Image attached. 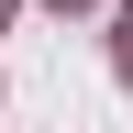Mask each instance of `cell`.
<instances>
[{"label": "cell", "mask_w": 133, "mask_h": 133, "mask_svg": "<svg viewBox=\"0 0 133 133\" xmlns=\"http://www.w3.org/2000/svg\"><path fill=\"white\" fill-rule=\"evenodd\" d=\"M0 22H11V0H0Z\"/></svg>", "instance_id": "obj_1"}, {"label": "cell", "mask_w": 133, "mask_h": 133, "mask_svg": "<svg viewBox=\"0 0 133 133\" xmlns=\"http://www.w3.org/2000/svg\"><path fill=\"white\" fill-rule=\"evenodd\" d=\"M56 11H78V0H56Z\"/></svg>", "instance_id": "obj_2"}, {"label": "cell", "mask_w": 133, "mask_h": 133, "mask_svg": "<svg viewBox=\"0 0 133 133\" xmlns=\"http://www.w3.org/2000/svg\"><path fill=\"white\" fill-rule=\"evenodd\" d=\"M122 11H133V0H122Z\"/></svg>", "instance_id": "obj_3"}]
</instances>
